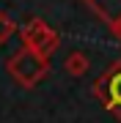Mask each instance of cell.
Instances as JSON below:
<instances>
[{"label": "cell", "instance_id": "cell-4", "mask_svg": "<svg viewBox=\"0 0 121 123\" xmlns=\"http://www.w3.org/2000/svg\"><path fill=\"white\" fill-rule=\"evenodd\" d=\"M85 3H88L110 27L121 19V0H85Z\"/></svg>", "mask_w": 121, "mask_h": 123}, {"label": "cell", "instance_id": "cell-3", "mask_svg": "<svg viewBox=\"0 0 121 123\" xmlns=\"http://www.w3.org/2000/svg\"><path fill=\"white\" fill-rule=\"evenodd\" d=\"M94 93L105 101L107 110L116 112V118L121 120V60L113 63V66L102 74V79L94 85Z\"/></svg>", "mask_w": 121, "mask_h": 123}, {"label": "cell", "instance_id": "cell-6", "mask_svg": "<svg viewBox=\"0 0 121 123\" xmlns=\"http://www.w3.org/2000/svg\"><path fill=\"white\" fill-rule=\"evenodd\" d=\"M14 33H17V22H14L6 11H0V44H6Z\"/></svg>", "mask_w": 121, "mask_h": 123}, {"label": "cell", "instance_id": "cell-2", "mask_svg": "<svg viewBox=\"0 0 121 123\" xmlns=\"http://www.w3.org/2000/svg\"><path fill=\"white\" fill-rule=\"evenodd\" d=\"M19 36H22V47L25 49H33L36 55L47 57V60H50V55H52L55 49H58V44H61V36L55 33L44 19H30V22H25L19 27Z\"/></svg>", "mask_w": 121, "mask_h": 123}, {"label": "cell", "instance_id": "cell-1", "mask_svg": "<svg viewBox=\"0 0 121 123\" xmlns=\"http://www.w3.org/2000/svg\"><path fill=\"white\" fill-rule=\"evenodd\" d=\"M6 68H8V74L17 79L22 88H36L41 79L47 77L50 71V60L47 57L36 55L33 49H19V52H14L8 57V63H6Z\"/></svg>", "mask_w": 121, "mask_h": 123}, {"label": "cell", "instance_id": "cell-5", "mask_svg": "<svg viewBox=\"0 0 121 123\" xmlns=\"http://www.w3.org/2000/svg\"><path fill=\"white\" fill-rule=\"evenodd\" d=\"M63 66H66V71H69L72 77H83L85 71H88V55L77 49V52H72V55L66 57V63H63Z\"/></svg>", "mask_w": 121, "mask_h": 123}, {"label": "cell", "instance_id": "cell-7", "mask_svg": "<svg viewBox=\"0 0 121 123\" xmlns=\"http://www.w3.org/2000/svg\"><path fill=\"white\" fill-rule=\"evenodd\" d=\"M110 30H113V33H116V36H118V38H121V19H118V22H116V25H113V27H110Z\"/></svg>", "mask_w": 121, "mask_h": 123}]
</instances>
